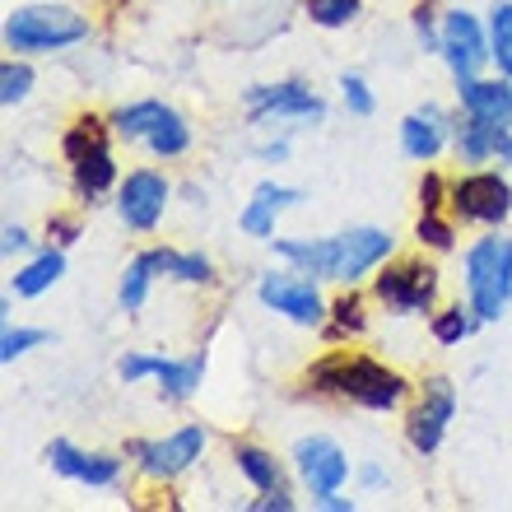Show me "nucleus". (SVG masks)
Masks as SVG:
<instances>
[{
    "instance_id": "44",
    "label": "nucleus",
    "mask_w": 512,
    "mask_h": 512,
    "mask_svg": "<svg viewBox=\"0 0 512 512\" xmlns=\"http://www.w3.org/2000/svg\"><path fill=\"white\" fill-rule=\"evenodd\" d=\"M312 503H317V508H326V512H354V508H359V503H354V499H345V489H331V494H317V499H312Z\"/></svg>"
},
{
    "instance_id": "25",
    "label": "nucleus",
    "mask_w": 512,
    "mask_h": 512,
    "mask_svg": "<svg viewBox=\"0 0 512 512\" xmlns=\"http://www.w3.org/2000/svg\"><path fill=\"white\" fill-rule=\"evenodd\" d=\"M233 466L243 475L256 494H270V489H284V466L275 461V452L256 443H233Z\"/></svg>"
},
{
    "instance_id": "18",
    "label": "nucleus",
    "mask_w": 512,
    "mask_h": 512,
    "mask_svg": "<svg viewBox=\"0 0 512 512\" xmlns=\"http://www.w3.org/2000/svg\"><path fill=\"white\" fill-rule=\"evenodd\" d=\"M294 205H303V191L298 187H284V182H256L252 187V201L243 205V215H238V229L247 233V238H256V243H270L275 238V224H280L284 210H294Z\"/></svg>"
},
{
    "instance_id": "29",
    "label": "nucleus",
    "mask_w": 512,
    "mask_h": 512,
    "mask_svg": "<svg viewBox=\"0 0 512 512\" xmlns=\"http://www.w3.org/2000/svg\"><path fill=\"white\" fill-rule=\"evenodd\" d=\"M145 149L154 154V159H182V154L191 149V126H187V117H182L177 108H168V117H163V122L149 131Z\"/></svg>"
},
{
    "instance_id": "4",
    "label": "nucleus",
    "mask_w": 512,
    "mask_h": 512,
    "mask_svg": "<svg viewBox=\"0 0 512 512\" xmlns=\"http://www.w3.org/2000/svg\"><path fill=\"white\" fill-rule=\"evenodd\" d=\"M89 42V19L70 5H24L5 19V47L14 56H47Z\"/></svg>"
},
{
    "instance_id": "3",
    "label": "nucleus",
    "mask_w": 512,
    "mask_h": 512,
    "mask_svg": "<svg viewBox=\"0 0 512 512\" xmlns=\"http://www.w3.org/2000/svg\"><path fill=\"white\" fill-rule=\"evenodd\" d=\"M466 303L480 322H499L512 303V238L489 229L466 247Z\"/></svg>"
},
{
    "instance_id": "8",
    "label": "nucleus",
    "mask_w": 512,
    "mask_h": 512,
    "mask_svg": "<svg viewBox=\"0 0 512 512\" xmlns=\"http://www.w3.org/2000/svg\"><path fill=\"white\" fill-rule=\"evenodd\" d=\"M247 122H298V126H322L326 122V98L308 89L303 80H275V84H252L243 94Z\"/></svg>"
},
{
    "instance_id": "9",
    "label": "nucleus",
    "mask_w": 512,
    "mask_h": 512,
    "mask_svg": "<svg viewBox=\"0 0 512 512\" xmlns=\"http://www.w3.org/2000/svg\"><path fill=\"white\" fill-rule=\"evenodd\" d=\"M205 443H210V433H205L201 424H182V429H173L168 438L131 443V461L145 480H154V485H173L177 475H187L191 466L205 457Z\"/></svg>"
},
{
    "instance_id": "30",
    "label": "nucleus",
    "mask_w": 512,
    "mask_h": 512,
    "mask_svg": "<svg viewBox=\"0 0 512 512\" xmlns=\"http://www.w3.org/2000/svg\"><path fill=\"white\" fill-rule=\"evenodd\" d=\"M489 52H494L499 75L512 80V0H499V5L489 10Z\"/></svg>"
},
{
    "instance_id": "16",
    "label": "nucleus",
    "mask_w": 512,
    "mask_h": 512,
    "mask_svg": "<svg viewBox=\"0 0 512 512\" xmlns=\"http://www.w3.org/2000/svg\"><path fill=\"white\" fill-rule=\"evenodd\" d=\"M452 149H457V163L466 168H489L512 163V122H489V117H461L457 135H452Z\"/></svg>"
},
{
    "instance_id": "36",
    "label": "nucleus",
    "mask_w": 512,
    "mask_h": 512,
    "mask_svg": "<svg viewBox=\"0 0 512 512\" xmlns=\"http://www.w3.org/2000/svg\"><path fill=\"white\" fill-rule=\"evenodd\" d=\"M159 364H163V354H145V350H131L117 364V378L126 382V387H135V382H145V378H154L159 373Z\"/></svg>"
},
{
    "instance_id": "34",
    "label": "nucleus",
    "mask_w": 512,
    "mask_h": 512,
    "mask_svg": "<svg viewBox=\"0 0 512 512\" xmlns=\"http://www.w3.org/2000/svg\"><path fill=\"white\" fill-rule=\"evenodd\" d=\"M38 345H47V331H42V326H5V331H0V364H14V359L33 354Z\"/></svg>"
},
{
    "instance_id": "27",
    "label": "nucleus",
    "mask_w": 512,
    "mask_h": 512,
    "mask_svg": "<svg viewBox=\"0 0 512 512\" xmlns=\"http://www.w3.org/2000/svg\"><path fill=\"white\" fill-rule=\"evenodd\" d=\"M159 270L177 284H215V261L205 252H177V247H154Z\"/></svg>"
},
{
    "instance_id": "6",
    "label": "nucleus",
    "mask_w": 512,
    "mask_h": 512,
    "mask_svg": "<svg viewBox=\"0 0 512 512\" xmlns=\"http://www.w3.org/2000/svg\"><path fill=\"white\" fill-rule=\"evenodd\" d=\"M438 266L424 261V256H401V261H382L373 270V298L391 317H424L438 303Z\"/></svg>"
},
{
    "instance_id": "28",
    "label": "nucleus",
    "mask_w": 512,
    "mask_h": 512,
    "mask_svg": "<svg viewBox=\"0 0 512 512\" xmlns=\"http://www.w3.org/2000/svg\"><path fill=\"white\" fill-rule=\"evenodd\" d=\"M475 326H485V322L471 312V303H447V308L429 312V336L438 340V345H447V350L461 345V340H471Z\"/></svg>"
},
{
    "instance_id": "15",
    "label": "nucleus",
    "mask_w": 512,
    "mask_h": 512,
    "mask_svg": "<svg viewBox=\"0 0 512 512\" xmlns=\"http://www.w3.org/2000/svg\"><path fill=\"white\" fill-rule=\"evenodd\" d=\"M47 461L61 480H75V485L89 489H117L126 475V457H112V452H84L70 438H52L47 443Z\"/></svg>"
},
{
    "instance_id": "2",
    "label": "nucleus",
    "mask_w": 512,
    "mask_h": 512,
    "mask_svg": "<svg viewBox=\"0 0 512 512\" xmlns=\"http://www.w3.org/2000/svg\"><path fill=\"white\" fill-rule=\"evenodd\" d=\"M61 154L70 163V187L84 205H98L108 191L122 187V168H117V154H112V126L108 117H94L84 112L66 126L61 135Z\"/></svg>"
},
{
    "instance_id": "31",
    "label": "nucleus",
    "mask_w": 512,
    "mask_h": 512,
    "mask_svg": "<svg viewBox=\"0 0 512 512\" xmlns=\"http://www.w3.org/2000/svg\"><path fill=\"white\" fill-rule=\"evenodd\" d=\"M415 238H419V247H429V252H452V247H457V219L443 215V210H419Z\"/></svg>"
},
{
    "instance_id": "46",
    "label": "nucleus",
    "mask_w": 512,
    "mask_h": 512,
    "mask_svg": "<svg viewBox=\"0 0 512 512\" xmlns=\"http://www.w3.org/2000/svg\"><path fill=\"white\" fill-rule=\"evenodd\" d=\"M508 84H512V80H508Z\"/></svg>"
},
{
    "instance_id": "14",
    "label": "nucleus",
    "mask_w": 512,
    "mask_h": 512,
    "mask_svg": "<svg viewBox=\"0 0 512 512\" xmlns=\"http://www.w3.org/2000/svg\"><path fill=\"white\" fill-rule=\"evenodd\" d=\"M396 238L378 224H359V229L336 233V284H359L368 280L382 261H391Z\"/></svg>"
},
{
    "instance_id": "42",
    "label": "nucleus",
    "mask_w": 512,
    "mask_h": 512,
    "mask_svg": "<svg viewBox=\"0 0 512 512\" xmlns=\"http://www.w3.org/2000/svg\"><path fill=\"white\" fill-rule=\"evenodd\" d=\"M359 489H368V494L387 489V471H382L378 461H364V466H359Z\"/></svg>"
},
{
    "instance_id": "21",
    "label": "nucleus",
    "mask_w": 512,
    "mask_h": 512,
    "mask_svg": "<svg viewBox=\"0 0 512 512\" xmlns=\"http://www.w3.org/2000/svg\"><path fill=\"white\" fill-rule=\"evenodd\" d=\"M61 275H66V247H42V252H33L24 261V266L10 275V289L14 298H42L47 289H56L61 284Z\"/></svg>"
},
{
    "instance_id": "17",
    "label": "nucleus",
    "mask_w": 512,
    "mask_h": 512,
    "mask_svg": "<svg viewBox=\"0 0 512 512\" xmlns=\"http://www.w3.org/2000/svg\"><path fill=\"white\" fill-rule=\"evenodd\" d=\"M452 135H457V122L438 103H424L410 117H401V154L415 163H433L452 145Z\"/></svg>"
},
{
    "instance_id": "23",
    "label": "nucleus",
    "mask_w": 512,
    "mask_h": 512,
    "mask_svg": "<svg viewBox=\"0 0 512 512\" xmlns=\"http://www.w3.org/2000/svg\"><path fill=\"white\" fill-rule=\"evenodd\" d=\"M163 117H168V103H163V98H140V103H126V108L108 112V126L126 145H145L149 131H154Z\"/></svg>"
},
{
    "instance_id": "13",
    "label": "nucleus",
    "mask_w": 512,
    "mask_h": 512,
    "mask_svg": "<svg viewBox=\"0 0 512 512\" xmlns=\"http://www.w3.org/2000/svg\"><path fill=\"white\" fill-rule=\"evenodd\" d=\"M294 471H298V480H303V489L317 499V494L345 489V480H350V457H345V447H340L336 438L308 433V438L294 443Z\"/></svg>"
},
{
    "instance_id": "20",
    "label": "nucleus",
    "mask_w": 512,
    "mask_h": 512,
    "mask_svg": "<svg viewBox=\"0 0 512 512\" xmlns=\"http://www.w3.org/2000/svg\"><path fill=\"white\" fill-rule=\"evenodd\" d=\"M270 252L280 256L284 266H298L317 275V280H336V233L331 238H270Z\"/></svg>"
},
{
    "instance_id": "41",
    "label": "nucleus",
    "mask_w": 512,
    "mask_h": 512,
    "mask_svg": "<svg viewBox=\"0 0 512 512\" xmlns=\"http://www.w3.org/2000/svg\"><path fill=\"white\" fill-rule=\"evenodd\" d=\"M294 494L289 489H270V494H261V499L252 503V512H294Z\"/></svg>"
},
{
    "instance_id": "10",
    "label": "nucleus",
    "mask_w": 512,
    "mask_h": 512,
    "mask_svg": "<svg viewBox=\"0 0 512 512\" xmlns=\"http://www.w3.org/2000/svg\"><path fill=\"white\" fill-rule=\"evenodd\" d=\"M438 56L447 61L452 80L485 75V66H494V52H489V24H480V14H471V10H447L443 28H438Z\"/></svg>"
},
{
    "instance_id": "11",
    "label": "nucleus",
    "mask_w": 512,
    "mask_h": 512,
    "mask_svg": "<svg viewBox=\"0 0 512 512\" xmlns=\"http://www.w3.org/2000/svg\"><path fill=\"white\" fill-rule=\"evenodd\" d=\"M452 419H457V387H452V378H424L419 401L405 415V443L415 447L419 457H433L443 447Z\"/></svg>"
},
{
    "instance_id": "5",
    "label": "nucleus",
    "mask_w": 512,
    "mask_h": 512,
    "mask_svg": "<svg viewBox=\"0 0 512 512\" xmlns=\"http://www.w3.org/2000/svg\"><path fill=\"white\" fill-rule=\"evenodd\" d=\"M447 215L475 229H503L512 219V182L503 168H466L447 182Z\"/></svg>"
},
{
    "instance_id": "24",
    "label": "nucleus",
    "mask_w": 512,
    "mask_h": 512,
    "mask_svg": "<svg viewBox=\"0 0 512 512\" xmlns=\"http://www.w3.org/2000/svg\"><path fill=\"white\" fill-rule=\"evenodd\" d=\"M364 331H368L364 294H359L354 284H345V294H336V298H331V308H326L322 336L331 340V345H340V340H350V336H364Z\"/></svg>"
},
{
    "instance_id": "43",
    "label": "nucleus",
    "mask_w": 512,
    "mask_h": 512,
    "mask_svg": "<svg viewBox=\"0 0 512 512\" xmlns=\"http://www.w3.org/2000/svg\"><path fill=\"white\" fill-rule=\"evenodd\" d=\"M256 159H261V163H284V159H289V135H280V140H266V145H256Z\"/></svg>"
},
{
    "instance_id": "40",
    "label": "nucleus",
    "mask_w": 512,
    "mask_h": 512,
    "mask_svg": "<svg viewBox=\"0 0 512 512\" xmlns=\"http://www.w3.org/2000/svg\"><path fill=\"white\" fill-rule=\"evenodd\" d=\"M33 252V238H28L24 224H5V233H0V256L5 261H14V256H24Z\"/></svg>"
},
{
    "instance_id": "39",
    "label": "nucleus",
    "mask_w": 512,
    "mask_h": 512,
    "mask_svg": "<svg viewBox=\"0 0 512 512\" xmlns=\"http://www.w3.org/2000/svg\"><path fill=\"white\" fill-rule=\"evenodd\" d=\"M419 210H447V182L438 173H424L419 182Z\"/></svg>"
},
{
    "instance_id": "26",
    "label": "nucleus",
    "mask_w": 512,
    "mask_h": 512,
    "mask_svg": "<svg viewBox=\"0 0 512 512\" xmlns=\"http://www.w3.org/2000/svg\"><path fill=\"white\" fill-rule=\"evenodd\" d=\"M159 256L154 252H140L126 261L122 270V284H117V303H122L126 312H140L149 303V289H154V280H159Z\"/></svg>"
},
{
    "instance_id": "19",
    "label": "nucleus",
    "mask_w": 512,
    "mask_h": 512,
    "mask_svg": "<svg viewBox=\"0 0 512 512\" xmlns=\"http://www.w3.org/2000/svg\"><path fill=\"white\" fill-rule=\"evenodd\" d=\"M457 108L461 117H489V122H512V84L508 75H466L457 80Z\"/></svg>"
},
{
    "instance_id": "38",
    "label": "nucleus",
    "mask_w": 512,
    "mask_h": 512,
    "mask_svg": "<svg viewBox=\"0 0 512 512\" xmlns=\"http://www.w3.org/2000/svg\"><path fill=\"white\" fill-rule=\"evenodd\" d=\"M80 233H84V224L75 215H52V219H47V238H52L56 247L80 243Z\"/></svg>"
},
{
    "instance_id": "32",
    "label": "nucleus",
    "mask_w": 512,
    "mask_h": 512,
    "mask_svg": "<svg viewBox=\"0 0 512 512\" xmlns=\"http://www.w3.org/2000/svg\"><path fill=\"white\" fill-rule=\"evenodd\" d=\"M33 84H38L33 66H28L24 56H10V61L0 66V103H5V108H19V103L33 94Z\"/></svg>"
},
{
    "instance_id": "1",
    "label": "nucleus",
    "mask_w": 512,
    "mask_h": 512,
    "mask_svg": "<svg viewBox=\"0 0 512 512\" xmlns=\"http://www.w3.org/2000/svg\"><path fill=\"white\" fill-rule=\"evenodd\" d=\"M308 387L317 391V396H340V401L359 405V410H373V415L401 410V401L410 396V382H405L396 368L378 364V359H368V354H354V350L322 354V359L308 368Z\"/></svg>"
},
{
    "instance_id": "22",
    "label": "nucleus",
    "mask_w": 512,
    "mask_h": 512,
    "mask_svg": "<svg viewBox=\"0 0 512 512\" xmlns=\"http://www.w3.org/2000/svg\"><path fill=\"white\" fill-rule=\"evenodd\" d=\"M154 382H159V396L168 405L191 401V396L201 391V382H205V354H187V359H168V354H163Z\"/></svg>"
},
{
    "instance_id": "33",
    "label": "nucleus",
    "mask_w": 512,
    "mask_h": 512,
    "mask_svg": "<svg viewBox=\"0 0 512 512\" xmlns=\"http://www.w3.org/2000/svg\"><path fill=\"white\" fill-rule=\"evenodd\" d=\"M359 10H364V0H303V14L317 28H350Z\"/></svg>"
},
{
    "instance_id": "12",
    "label": "nucleus",
    "mask_w": 512,
    "mask_h": 512,
    "mask_svg": "<svg viewBox=\"0 0 512 512\" xmlns=\"http://www.w3.org/2000/svg\"><path fill=\"white\" fill-rule=\"evenodd\" d=\"M173 205V182L159 168H131L117 187V215L131 233H154Z\"/></svg>"
},
{
    "instance_id": "45",
    "label": "nucleus",
    "mask_w": 512,
    "mask_h": 512,
    "mask_svg": "<svg viewBox=\"0 0 512 512\" xmlns=\"http://www.w3.org/2000/svg\"><path fill=\"white\" fill-rule=\"evenodd\" d=\"M182 196H187V205H205V191L196 187V182H187V187H182Z\"/></svg>"
},
{
    "instance_id": "37",
    "label": "nucleus",
    "mask_w": 512,
    "mask_h": 512,
    "mask_svg": "<svg viewBox=\"0 0 512 512\" xmlns=\"http://www.w3.org/2000/svg\"><path fill=\"white\" fill-rule=\"evenodd\" d=\"M438 28H443V19L433 14V0H419L415 5V33H419L424 47H433V52H438Z\"/></svg>"
},
{
    "instance_id": "35",
    "label": "nucleus",
    "mask_w": 512,
    "mask_h": 512,
    "mask_svg": "<svg viewBox=\"0 0 512 512\" xmlns=\"http://www.w3.org/2000/svg\"><path fill=\"white\" fill-rule=\"evenodd\" d=\"M340 103L350 117H373L378 112V94H373V84L364 75H340Z\"/></svg>"
},
{
    "instance_id": "7",
    "label": "nucleus",
    "mask_w": 512,
    "mask_h": 512,
    "mask_svg": "<svg viewBox=\"0 0 512 512\" xmlns=\"http://www.w3.org/2000/svg\"><path fill=\"white\" fill-rule=\"evenodd\" d=\"M256 303L266 312H275V317H284V322L294 326H322L326 322V303L322 298V284H317V275H308V270L298 266H270L261 270V280H256Z\"/></svg>"
}]
</instances>
